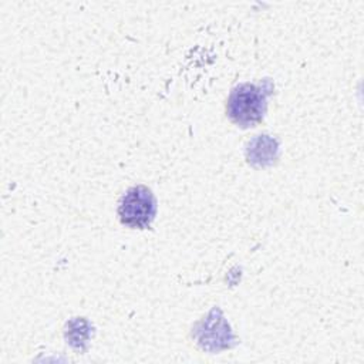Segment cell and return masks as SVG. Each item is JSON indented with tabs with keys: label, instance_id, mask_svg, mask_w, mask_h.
Instances as JSON below:
<instances>
[{
	"label": "cell",
	"instance_id": "cell-2",
	"mask_svg": "<svg viewBox=\"0 0 364 364\" xmlns=\"http://www.w3.org/2000/svg\"><path fill=\"white\" fill-rule=\"evenodd\" d=\"M156 213V200L151 189L144 185L132 186L121 198L118 216L122 225L146 229Z\"/></svg>",
	"mask_w": 364,
	"mask_h": 364
},
{
	"label": "cell",
	"instance_id": "cell-1",
	"mask_svg": "<svg viewBox=\"0 0 364 364\" xmlns=\"http://www.w3.org/2000/svg\"><path fill=\"white\" fill-rule=\"evenodd\" d=\"M269 91L255 84H240L235 87L228 98L226 111L229 118L240 127H255L262 122L266 112V97Z\"/></svg>",
	"mask_w": 364,
	"mask_h": 364
}]
</instances>
